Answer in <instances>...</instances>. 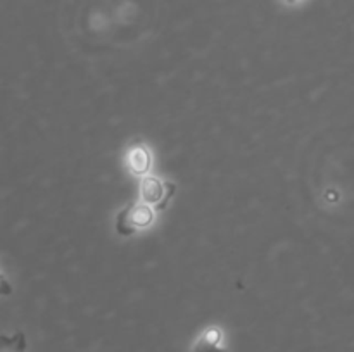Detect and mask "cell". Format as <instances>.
Wrapping results in <instances>:
<instances>
[{
  "label": "cell",
  "mask_w": 354,
  "mask_h": 352,
  "mask_svg": "<svg viewBox=\"0 0 354 352\" xmlns=\"http://www.w3.org/2000/svg\"><path fill=\"white\" fill-rule=\"evenodd\" d=\"M166 183H162L161 179L156 178V176H145L144 182H142V199L145 204H158L156 209L162 211L168 204L169 197L175 193V190H169L165 195Z\"/></svg>",
  "instance_id": "obj_1"
},
{
  "label": "cell",
  "mask_w": 354,
  "mask_h": 352,
  "mask_svg": "<svg viewBox=\"0 0 354 352\" xmlns=\"http://www.w3.org/2000/svg\"><path fill=\"white\" fill-rule=\"evenodd\" d=\"M10 292H12V286L7 282L6 276L0 275V295H9Z\"/></svg>",
  "instance_id": "obj_5"
},
{
  "label": "cell",
  "mask_w": 354,
  "mask_h": 352,
  "mask_svg": "<svg viewBox=\"0 0 354 352\" xmlns=\"http://www.w3.org/2000/svg\"><path fill=\"white\" fill-rule=\"evenodd\" d=\"M283 2L290 3V6H292V3H299V2H303V0H283Z\"/></svg>",
  "instance_id": "obj_6"
},
{
  "label": "cell",
  "mask_w": 354,
  "mask_h": 352,
  "mask_svg": "<svg viewBox=\"0 0 354 352\" xmlns=\"http://www.w3.org/2000/svg\"><path fill=\"white\" fill-rule=\"evenodd\" d=\"M121 213L127 217L128 224H130L133 230L137 228H145L154 221V211L151 209V206L147 204H135V206L124 207Z\"/></svg>",
  "instance_id": "obj_2"
},
{
  "label": "cell",
  "mask_w": 354,
  "mask_h": 352,
  "mask_svg": "<svg viewBox=\"0 0 354 352\" xmlns=\"http://www.w3.org/2000/svg\"><path fill=\"white\" fill-rule=\"evenodd\" d=\"M128 162H130V168L135 175H145L151 168V155H149V150L144 145L138 144L130 150Z\"/></svg>",
  "instance_id": "obj_4"
},
{
  "label": "cell",
  "mask_w": 354,
  "mask_h": 352,
  "mask_svg": "<svg viewBox=\"0 0 354 352\" xmlns=\"http://www.w3.org/2000/svg\"><path fill=\"white\" fill-rule=\"evenodd\" d=\"M221 338H223V335L218 328H209L196 342L194 352H225L223 347H221Z\"/></svg>",
  "instance_id": "obj_3"
}]
</instances>
